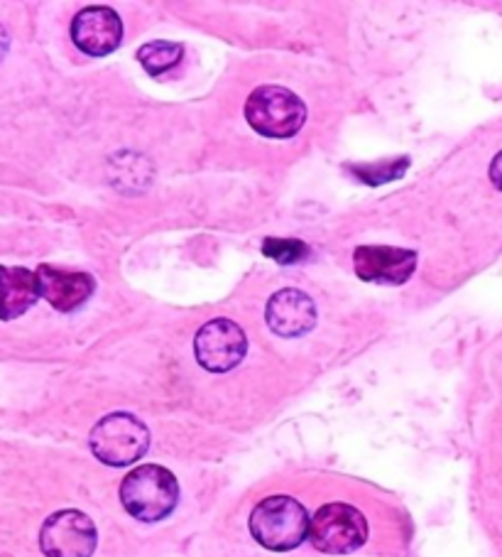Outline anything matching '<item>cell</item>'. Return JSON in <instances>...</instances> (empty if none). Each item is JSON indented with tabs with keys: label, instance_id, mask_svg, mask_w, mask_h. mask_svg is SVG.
<instances>
[{
	"label": "cell",
	"instance_id": "cell-1",
	"mask_svg": "<svg viewBox=\"0 0 502 557\" xmlns=\"http://www.w3.org/2000/svg\"><path fill=\"white\" fill-rule=\"evenodd\" d=\"M179 484L170 469L160 465H142L123 479L121 504L142 523H158L177 508Z\"/></svg>",
	"mask_w": 502,
	"mask_h": 557
},
{
	"label": "cell",
	"instance_id": "cell-17",
	"mask_svg": "<svg viewBox=\"0 0 502 557\" xmlns=\"http://www.w3.org/2000/svg\"><path fill=\"white\" fill-rule=\"evenodd\" d=\"M8 47H11V37H8V33H5V27L0 25V60H3L5 57V52H8Z\"/></svg>",
	"mask_w": 502,
	"mask_h": 557
},
{
	"label": "cell",
	"instance_id": "cell-10",
	"mask_svg": "<svg viewBox=\"0 0 502 557\" xmlns=\"http://www.w3.org/2000/svg\"><path fill=\"white\" fill-rule=\"evenodd\" d=\"M267 324L269 330L285 339L304 337L316 326V305L312 297L294 287L275 293L267 302Z\"/></svg>",
	"mask_w": 502,
	"mask_h": 557
},
{
	"label": "cell",
	"instance_id": "cell-5",
	"mask_svg": "<svg viewBox=\"0 0 502 557\" xmlns=\"http://www.w3.org/2000/svg\"><path fill=\"white\" fill-rule=\"evenodd\" d=\"M309 537L318 553L349 555L368 541V521L351 504H326L314 513Z\"/></svg>",
	"mask_w": 502,
	"mask_h": 557
},
{
	"label": "cell",
	"instance_id": "cell-13",
	"mask_svg": "<svg viewBox=\"0 0 502 557\" xmlns=\"http://www.w3.org/2000/svg\"><path fill=\"white\" fill-rule=\"evenodd\" d=\"M181 57H185V47L164 40L148 42L138 50V62L145 66V72H150L152 76L175 70L181 62Z\"/></svg>",
	"mask_w": 502,
	"mask_h": 557
},
{
	"label": "cell",
	"instance_id": "cell-7",
	"mask_svg": "<svg viewBox=\"0 0 502 557\" xmlns=\"http://www.w3.org/2000/svg\"><path fill=\"white\" fill-rule=\"evenodd\" d=\"M99 543L93 521L81 511L50 516L40 531V547L47 557H91Z\"/></svg>",
	"mask_w": 502,
	"mask_h": 557
},
{
	"label": "cell",
	"instance_id": "cell-4",
	"mask_svg": "<svg viewBox=\"0 0 502 557\" xmlns=\"http://www.w3.org/2000/svg\"><path fill=\"white\" fill-rule=\"evenodd\" d=\"M150 449V430L130 412H111L91 430V453L109 467L135 465Z\"/></svg>",
	"mask_w": 502,
	"mask_h": 557
},
{
	"label": "cell",
	"instance_id": "cell-2",
	"mask_svg": "<svg viewBox=\"0 0 502 557\" xmlns=\"http://www.w3.org/2000/svg\"><path fill=\"white\" fill-rule=\"evenodd\" d=\"M306 508L292 496L263 498L250 513V533L255 541L273 553H287L309 537Z\"/></svg>",
	"mask_w": 502,
	"mask_h": 557
},
{
	"label": "cell",
	"instance_id": "cell-6",
	"mask_svg": "<svg viewBox=\"0 0 502 557\" xmlns=\"http://www.w3.org/2000/svg\"><path fill=\"white\" fill-rule=\"evenodd\" d=\"M194 354L206 371L226 373L246 359L248 337L234 320L218 317L199 330L194 337Z\"/></svg>",
	"mask_w": 502,
	"mask_h": 557
},
{
	"label": "cell",
	"instance_id": "cell-8",
	"mask_svg": "<svg viewBox=\"0 0 502 557\" xmlns=\"http://www.w3.org/2000/svg\"><path fill=\"white\" fill-rule=\"evenodd\" d=\"M353 265L365 283L402 285L417 268V253L392 246H359L353 253Z\"/></svg>",
	"mask_w": 502,
	"mask_h": 557
},
{
	"label": "cell",
	"instance_id": "cell-12",
	"mask_svg": "<svg viewBox=\"0 0 502 557\" xmlns=\"http://www.w3.org/2000/svg\"><path fill=\"white\" fill-rule=\"evenodd\" d=\"M40 300L37 275L27 268L0 265V320H17Z\"/></svg>",
	"mask_w": 502,
	"mask_h": 557
},
{
	"label": "cell",
	"instance_id": "cell-9",
	"mask_svg": "<svg viewBox=\"0 0 502 557\" xmlns=\"http://www.w3.org/2000/svg\"><path fill=\"white\" fill-rule=\"evenodd\" d=\"M72 40L81 52L91 57H105L115 52L123 42V21L111 8L93 5L76 13L72 23Z\"/></svg>",
	"mask_w": 502,
	"mask_h": 557
},
{
	"label": "cell",
	"instance_id": "cell-15",
	"mask_svg": "<svg viewBox=\"0 0 502 557\" xmlns=\"http://www.w3.org/2000/svg\"><path fill=\"white\" fill-rule=\"evenodd\" d=\"M410 168V158H400L398 162H380V165L373 168H353V175L359 177L365 185H385V182L398 180L404 175V170Z\"/></svg>",
	"mask_w": 502,
	"mask_h": 557
},
{
	"label": "cell",
	"instance_id": "cell-14",
	"mask_svg": "<svg viewBox=\"0 0 502 557\" xmlns=\"http://www.w3.org/2000/svg\"><path fill=\"white\" fill-rule=\"evenodd\" d=\"M263 253L277 263L292 265V263L304 261L309 256V246L297 242V238H265Z\"/></svg>",
	"mask_w": 502,
	"mask_h": 557
},
{
	"label": "cell",
	"instance_id": "cell-16",
	"mask_svg": "<svg viewBox=\"0 0 502 557\" xmlns=\"http://www.w3.org/2000/svg\"><path fill=\"white\" fill-rule=\"evenodd\" d=\"M490 180H492V185H495V187L502 191V152H498L495 160H492V165H490Z\"/></svg>",
	"mask_w": 502,
	"mask_h": 557
},
{
	"label": "cell",
	"instance_id": "cell-11",
	"mask_svg": "<svg viewBox=\"0 0 502 557\" xmlns=\"http://www.w3.org/2000/svg\"><path fill=\"white\" fill-rule=\"evenodd\" d=\"M35 275L37 285H40V297H45L57 312L79 310L96 290V281L89 273H74L54 265H40Z\"/></svg>",
	"mask_w": 502,
	"mask_h": 557
},
{
	"label": "cell",
	"instance_id": "cell-3",
	"mask_svg": "<svg viewBox=\"0 0 502 557\" xmlns=\"http://www.w3.org/2000/svg\"><path fill=\"white\" fill-rule=\"evenodd\" d=\"M246 121L265 138H292L306 121V106L285 86H258L246 101Z\"/></svg>",
	"mask_w": 502,
	"mask_h": 557
}]
</instances>
